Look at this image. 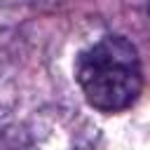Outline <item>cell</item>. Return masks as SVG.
Wrapping results in <instances>:
<instances>
[{
    "label": "cell",
    "mask_w": 150,
    "mask_h": 150,
    "mask_svg": "<svg viewBox=\"0 0 150 150\" xmlns=\"http://www.w3.org/2000/svg\"><path fill=\"white\" fill-rule=\"evenodd\" d=\"M75 77L87 103L101 112L127 110L143 89L138 52L124 35H103L82 49Z\"/></svg>",
    "instance_id": "cell-1"
},
{
    "label": "cell",
    "mask_w": 150,
    "mask_h": 150,
    "mask_svg": "<svg viewBox=\"0 0 150 150\" xmlns=\"http://www.w3.org/2000/svg\"><path fill=\"white\" fill-rule=\"evenodd\" d=\"M19 143L21 150H96V134L80 112L49 105L33 112Z\"/></svg>",
    "instance_id": "cell-2"
}]
</instances>
